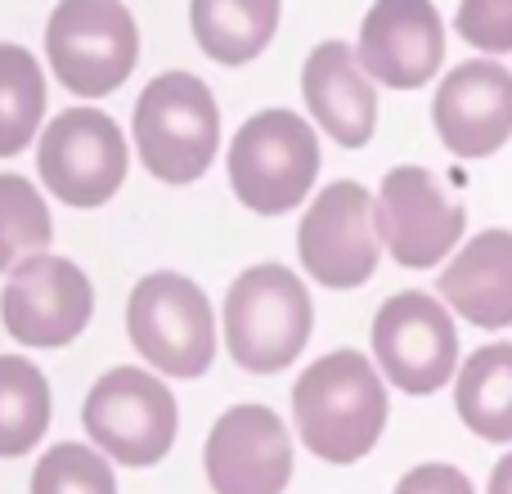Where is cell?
<instances>
[{
    "instance_id": "1",
    "label": "cell",
    "mask_w": 512,
    "mask_h": 494,
    "mask_svg": "<svg viewBox=\"0 0 512 494\" xmlns=\"http://www.w3.org/2000/svg\"><path fill=\"white\" fill-rule=\"evenodd\" d=\"M292 414L315 459L360 463L387 427V387L360 351H333L297 378Z\"/></svg>"
},
{
    "instance_id": "2",
    "label": "cell",
    "mask_w": 512,
    "mask_h": 494,
    "mask_svg": "<svg viewBox=\"0 0 512 494\" xmlns=\"http://www.w3.org/2000/svg\"><path fill=\"white\" fill-rule=\"evenodd\" d=\"M221 108L194 72H162L135 104V149L140 162L167 185H189L216 158Z\"/></svg>"
},
{
    "instance_id": "3",
    "label": "cell",
    "mask_w": 512,
    "mask_h": 494,
    "mask_svg": "<svg viewBox=\"0 0 512 494\" xmlns=\"http://www.w3.org/2000/svg\"><path fill=\"white\" fill-rule=\"evenodd\" d=\"M310 292L283 265H252L225 297V346L248 373H279L310 342Z\"/></svg>"
},
{
    "instance_id": "4",
    "label": "cell",
    "mask_w": 512,
    "mask_h": 494,
    "mask_svg": "<svg viewBox=\"0 0 512 494\" xmlns=\"http://www.w3.org/2000/svg\"><path fill=\"white\" fill-rule=\"evenodd\" d=\"M319 171L315 126L288 108H265L243 122L230 144V185L243 207L261 216H283L306 203Z\"/></svg>"
},
{
    "instance_id": "5",
    "label": "cell",
    "mask_w": 512,
    "mask_h": 494,
    "mask_svg": "<svg viewBox=\"0 0 512 494\" xmlns=\"http://www.w3.org/2000/svg\"><path fill=\"white\" fill-rule=\"evenodd\" d=\"M45 54L63 90L99 99L140 63V32L122 0H59L45 27Z\"/></svg>"
},
{
    "instance_id": "6",
    "label": "cell",
    "mask_w": 512,
    "mask_h": 494,
    "mask_svg": "<svg viewBox=\"0 0 512 494\" xmlns=\"http://www.w3.org/2000/svg\"><path fill=\"white\" fill-rule=\"evenodd\" d=\"M126 333L153 369L171 378H198L216 360L212 301L185 274H149L126 301Z\"/></svg>"
},
{
    "instance_id": "7",
    "label": "cell",
    "mask_w": 512,
    "mask_h": 494,
    "mask_svg": "<svg viewBox=\"0 0 512 494\" xmlns=\"http://www.w3.org/2000/svg\"><path fill=\"white\" fill-rule=\"evenodd\" d=\"M81 423L99 454L126 468H153L171 454L180 418L167 382L140 369H113L90 387Z\"/></svg>"
},
{
    "instance_id": "8",
    "label": "cell",
    "mask_w": 512,
    "mask_h": 494,
    "mask_svg": "<svg viewBox=\"0 0 512 494\" xmlns=\"http://www.w3.org/2000/svg\"><path fill=\"white\" fill-rule=\"evenodd\" d=\"M126 135L99 108H68L41 135L36 167L59 203L99 207L122 189L126 180Z\"/></svg>"
},
{
    "instance_id": "9",
    "label": "cell",
    "mask_w": 512,
    "mask_h": 494,
    "mask_svg": "<svg viewBox=\"0 0 512 494\" xmlns=\"http://www.w3.org/2000/svg\"><path fill=\"white\" fill-rule=\"evenodd\" d=\"M297 252L306 274L324 288H360L378 270V203L355 180H337L310 203L297 230Z\"/></svg>"
},
{
    "instance_id": "10",
    "label": "cell",
    "mask_w": 512,
    "mask_h": 494,
    "mask_svg": "<svg viewBox=\"0 0 512 494\" xmlns=\"http://www.w3.org/2000/svg\"><path fill=\"white\" fill-rule=\"evenodd\" d=\"M373 355L387 382L409 396L441 391L459 364V333L450 310L427 292H396L373 319Z\"/></svg>"
},
{
    "instance_id": "11",
    "label": "cell",
    "mask_w": 512,
    "mask_h": 494,
    "mask_svg": "<svg viewBox=\"0 0 512 494\" xmlns=\"http://www.w3.org/2000/svg\"><path fill=\"white\" fill-rule=\"evenodd\" d=\"M468 212L427 167L387 171L378 194V239L405 270H432L463 239Z\"/></svg>"
},
{
    "instance_id": "12",
    "label": "cell",
    "mask_w": 512,
    "mask_h": 494,
    "mask_svg": "<svg viewBox=\"0 0 512 494\" xmlns=\"http://www.w3.org/2000/svg\"><path fill=\"white\" fill-rule=\"evenodd\" d=\"M95 310V292L90 279L63 256H32L9 274L5 292H0V319H5L9 337L23 346H68L81 337Z\"/></svg>"
},
{
    "instance_id": "13",
    "label": "cell",
    "mask_w": 512,
    "mask_h": 494,
    "mask_svg": "<svg viewBox=\"0 0 512 494\" xmlns=\"http://www.w3.org/2000/svg\"><path fill=\"white\" fill-rule=\"evenodd\" d=\"M355 54L373 81L391 90H418L445 59V23L432 0H373Z\"/></svg>"
},
{
    "instance_id": "14",
    "label": "cell",
    "mask_w": 512,
    "mask_h": 494,
    "mask_svg": "<svg viewBox=\"0 0 512 494\" xmlns=\"http://www.w3.org/2000/svg\"><path fill=\"white\" fill-rule=\"evenodd\" d=\"M203 463L216 494H283L292 481L288 427L265 405H239L216 418Z\"/></svg>"
},
{
    "instance_id": "15",
    "label": "cell",
    "mask_w": 512,
    "mask_h": 494,
    "mask_svg": "<svg viewBox=\"0 0 512 494\" xmlns=\"http://www.w3.org/2000/svg\"><path fill=\"white\" fill-rule=\"evenodd\" d=\"M432 122L454 158H490L512 135V72L495 59H468L441 81Z\"/></svg>"
},
{
    "instance_id": "16",
    "label": "cell",
    "mask_w": 512,
    "mask_h": 494,
    "mask_svg": "<svg viewBox=\"0 0 512 494\" xmlns=\"http://www.w3.org/2000/svg\"><path fill=\"white\" fill-rule=\"evenodd\" d=\"M301 95L319 131H328L342 149H364L378 126V95L360 54L346 41H324L310 50L301 68Z\"/></svg>"
},
{
    "instance_id": "17",
    "label": "cell",
    "mask_w": 512,
    "mask_h": 494,
    "mask_svg": "<svg viewBox=\"0 0 512 494\" xmlns=\"http://www.w3.org/2000/svg\"><path fill=\"white\" fill-rule=\"evenodd\" d=\"M441 297L477 328L512 324V230H486L468 239L459 256L445 265Z\"/></svg>"
},
{
    "instance_id": "18",
    "label": "cell",
    "mask_w": 512,
    "mask_h": 494,
    "mask_svg": "<svg viewBox=\"0 0 512 494\" xmlns=\"http://www.w3.org/2000/svg\"><path fill=\"white\" fill-rule=\"evenodd\" d=\"M189 23L207 59L239 68L270 45L279 0H189Z\"/></svg>"
},
{
    "instance_id": "19",
    "label": "cell",
    "mask_w": 512,
    "mask_h": 494,
    "mask_svg": "<svg viewBox=\"0 0 512 494\" xmlns=\"http://www.w3.org/2000/svg\"><path fill=\"white\" fill-rule=\"evenodd\" d=\"M454 409L481 441H512V342L481 346L454 382Z\"/></svg>"
},
{
    "instance_id": "20",
    "label": "cell",
    "mask_w": 512,
    "mask_h": 494,
    "mask_svg": "<svg viewBox=\"0 0 512 494\" xmlns=\"http://www.w3.org/2000/svg\"><path fill=\"white\" fill-rule=\"evenodd\" d=\"M50 427V387L23 355H0V459L27 454Z\"/></svg>"
},
{
    "instance_id": "21",
    "label": "cell",
    "mask_w": 512,
    "mask_h": 494,
    "mask_svg": "<svg viewBox=\"0 0 512 494\" xmlns=\"http://www.w3.org/2000/svg\"><path fill=\"white\" fill-rule=\"evenodd\" d=\"M45 113V77L23 45H0V158L27 149Z\"/></svg>"
},
{
    "instance_id": "22",
    "label": "cell",
    "mask_w": 512,
    "mask_h": 494,
    "mask_svg": "<svg viewBox=\"0 0 512 494\" xmlns=\"http://www.w3.org/2000/svg\"><path fill=\"white\" fill-rule=\"evenodd\" d=\"M54 239L50 207L23 176H0V274L45 256Z\"/></svg>"
},
{
    "instance_id": "23",
    "label": "cell",
    "mask_w": 512,
    "mask_h": 494,
    "mask_svg": "<svg viewBox=\"0 0 512 494\" xmlns=\"http://www.w3.org/2000/svg\"><path fill=\"white\" fill-rule=\"evenodd\" d=\"M32 494H117L113 468L90 445H54L32 472Z\"/></svg>"
},
{
    "instance_id": "24",
    "label": "cell",
    "mask_w": 512,
    "mask_h": 494,
    "mask_svg": "<svg viewBox=\"0 0 512 494\" xmlns=\"http://www.w3.org/2000/svg\"><path fill=\"white\" fill-rule=\"evenodd\" d=\"M459 36L486 54H512V0H459Z\"/></svg>"
},
{
    "instance_id": "25",
    "label": "cell",
    "mask_w": 512,
    "mask_h": 494,
    "mask_svg": "<svg viewBox=\"0 0 512 494\" xmlns=\"http://www.w3.org/2000/svg\"><path fill=\"white\" fill-rule=\"evenodd\" d=\"M396 494H477L472 481L450 463H423L396 486Z\"/></svg>"
},
{
    "instance_id": "26",
    "label": "cell",
    "mask_w": 512,
    "mask_h": 494,
    "mask_svg": "<svg viewBox=\"0 0 512 494\" xmlns=\"http://www.w3.org/2000/svg\"><path fill=\"white\" fill-rule=\"evenodd\" d=\"M490 494H512V454H504L490 472Z\"/></svg>"
}]
</instances>
